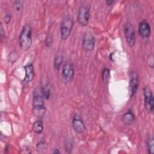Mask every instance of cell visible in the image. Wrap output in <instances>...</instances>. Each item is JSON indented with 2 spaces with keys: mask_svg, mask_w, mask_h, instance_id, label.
<instances>
[{
  "mask_svg": "<svg viewBox=\"0 0 154 154\" xmlns=\"http://www.w3.org/2000/svg\"><path fill=\"white\" fill-rule=\"evenodd\" d=\"M64 147H65V150L66 151V152L71 153L72 149H73V144H72V142L69 140H68V141L67 140V141L65 143Z\"/></svg>",
  "mask_w": 154,
  "mask_h": 154,
  "instance_id": "44dd1931",
  "label": "cell"
},
{
  "mask_svg": "<svg viewBox=\"0 0 154 154\" xmlns=\"http://www.w3.org/2000/svg\"><path fill=\"white\" fill-rule=\"evenodd\" d=\"M125 37L128 46L132 48L135 44V34L134 26L129 22H126L123 28Z\"/></svg>",
  "mask_w": 154,
  "mask_h": 154,
  "instance_id": "5b68a950",
  "label": "cell"
},
{
  "mask_svg": "<svg viewBox=\"0 0 154 154\" xmlns=\"http://www.w3.org/2000/svg\"><path fill=\"white\" fill-rule=\"evenodd\" d=\"M14 57L17 58V57H18L17 54H16V52H11V54L9 55V58H8L9 61H10V62H11V63L15 62V60H14V59L13 58Z\"/></svg>",
  "mask_w": 154,
  "mask_h": 154,
  "instance_id": "7402d4cb",
  "label": "cell"
},
{
  "mask_svg": "<svg viewBox=\"0 0 154 154\" xmlns=\"http://www.w3.org/2000/svg\"><path fill=\"white\" fill-rule=\"evenodd\" d=\"M37 151L39 153H45L48 149V145L45 141H40L37 144Z\"/></svg>",
  "mask_w": 154,
  "mask_h": 154,
  "instance_id": "d6986e66",
  "label": "cell"
},
{
  "mask_svg": "<svg viewBox=\"0 0 154 154\" xmlns=\"http://www.w3.org/2000/svg\"><path fill=\"white\" fill-rule=\"evenodd\" d=\"M13 8L18 13H21L23 11V6L22 2L20 1H15L13 4Z\"/></svg>",
  "mask_w": 154,
  "mask_h": 154,
  "instance_id": "ffe728a7",
  "label": "cell"
},
{
  "mask_svg": "<svg viewBox=\"0 0 154 154\" xmlns=\"http://www.w3.org/2000/svg\"><path fill=\"white\" fill-rule=\"evenodd\" d=\"M149 63H148L149 66L152 68H153V55L152 54H151L150 55H149Z\"/></svg>",
  "mask_w": 154,
  "mask_h": 154,
  "instance_id": "cb8c5ba5",
  "label": "cell"
},
{
  "mask_svg": "<svg viewBox=\"0 0 154 154\" xmlns=\"http://www.w3.org/2000/svg\"><path fill=\"white\" fill-rule=\"evenodd\" d=\"M32 131L37 134H40L43 131V123L40 119L36 120L32 125Z\"/></svg>",
  "mask_w": 154,
  "mask_h": 154,
  "instance_id": "5bb4252c",
  "label": "cell"
},
{
  "mask_svg": "<svg viewBox=\"0 0 154 154\" xmlns=\"http://www.w3.org/2000/svg\"><path fill=\"white\" fill-rule=\"evenodd\" d=\"M32 112L38 118L43 117L46 112L43 97L42 95L37 93L36 91L34 92L33 96Z\"/></svg>",
  "mask_w": 154,
  "mask_h": 154,
  "instance_id": "7a4b0ae2",
  "label": "cell"
},
{
  "mask_svg": "<svg viewBox=\"0 0 154 154\" xmlns=\"http://www.w3.org/2000/svg\"><path fill=\"white\" fill-rule=\"evenodd\" d=\"M143 96L144 104L146 109L148 112L152 113L154 107V99L152 91L149 87L146 86L143 88Z\"/></svg>",
  "mask_w": 154,
  "mask_h": 154,
  "instance_id": "277c9868",
  "label": "cell"
},
{
  "mask_svg": "<svg viewBox=\"0 0 154 154\" xmlns=\"http://www.w3.org/2000/svg\"><path fill=\"white\" fill-rule=\"evenodd\" d=\"M139 85L138 77L135 72H131L130 75V79L129 84V94L132 97L137 92Z\"/></svg>",
  "mask_w": 154,
  "mask_h": 154,
  "instance_id": "9c48e42d",
  "label": "cell"
},
{
  "mask_svg": "<svg viewBox=\"0 0 154 154\" xmlns=\"http://www.w3.org/2000/svg\"><path fill=\"white\" fill-rule=\"evenodd\" d=\"M72 126L73 130L78 134H82L85 130V125L82 120L78 116H74L72 119Z\"/></svg>",
  "mask_w": 154,
  "mask_h": 154,
  "instance_id": "8fae6325",
  "label": "cell"
},
{
  "mask_svg": "<svg viewBox=\"0 0 154 154\" xmlns=\"http://www.w3.org/2000/svg\"><path fill=\"white\" fill-rule=\"evenodd\" d=\"M114 1H112V0H108V1H106V5L108 6H110V5H111L114 3Z\"/></svg>",
  "mask_w": 154,
  "mask_h": 154,
  "instance_id": "d4e9b609",
  "label": "cell"
},
{
  "mask_svg": "<svg viewBox=\"0 0 154 154\" xmlns=\"http://www.w3.org/2000/svg\"><path fill=\"white\" fill-rule=\"evenodd\" d=\"M135 119V115L131 109L128 110L123 115V117H122L123 123L127 126L131 125L134 122Z\"/></svg>",
  "mask_w": 154,
  "mask_h": 154,
  "instance_id": "4fadbf2b",
  "label": "cell"
},
{
  "mask_svg": "<svg viewBox=\"0 0 154 154\" xmlns=\"http://www.w3.org/2000/svg\"><path fill=\"white\" fill-rule=\"evenodd\" d=\"M19 45L23 51H28L31 48L32 40V27L28 24L26 23L23 26L19 37Z\"/></svg>",
  "mask_w": 154,
  "mask_h": 154,
  "instance_id": "6da1fadb",
  "label": "cell"
},
{
  "mask_svg": "<svg viewBox=\"0 0 154 154\" xmlns=\"http://www.w3.org/2000/svg\"><path fill=\"white\" fill-rule=\"evenodd\" d=\"M52 153H57V154H58V153H60V151L58 149H55L54 150V151H52Z\"/></svg>",
  "mask_w": 154,
  "mask_h": 154,
  "instance_id": "484cf974",
  "label": "cell"
},
{
  "mask_svg": "<svg viewBox=\"0 0 154 154\" xmlns=\"http://www.w3.org/2000/svg\"><path fill=\"white\" fill-rule=\"evenodd\" d=\"M73 26V19L70 16L64 17L61 23L60 32L62 40H66L70 36Z\"/></svg>",
  "mask_w": 154,
  "mask_h": 154,
  "instance_id": "3957f363",
  "label": "cell"
},
{
  "mask_svg": "<svg viewBox=\"0 0 154 154\" xmlns=\"http://www.w3.org/2000/svg\"><path fill=\"white\" fill-rule=\"evenodd\" d=\"M90 16V8L85 5L80 6L77 14V20L78 23L82 26H87L89 22Z\"/></svg>",
  "mask_w": 154,
  "mask_h": 154,
  "instance_id": "8992f818",
  "label": "cell"
},
{
  "mask_svg": "<svg viewBox=\"0 0 154 154\" xmlns=\"http://www.w3.org/2000/svg\"><path fill=\"white\" fill-rule=\"evenodd\" d=\"M110 79V71L107 67H104L102 71V79L105 84H106Z\"/></svg>",
  "mask_w": 154,
  "mask_h": 154,
  "instance_id": "ac0fdd59",
  "label": "cell"
},
{
  "mask_svg": "<svg viewBox=\"0 0 154 154\" xmlns=\"http://www.w3.org/2000/svg\"><path fill=\"white\" fill-rule=\"evenodd\" d=\"M41 93L43 98L49 99L51 96V85L49 82L44 84L41 88Z\"/></svg>",
  "mask_w": 154,
  "mask_h": 154,
  "instance_id": "9a60e30c",
  "label": "cell"
},
{
  "mask_svg": "<svg viewBox=\"0 0 154 154\" xmlns=\"http://www.w3.org/2000/svg\"><path fill=\"white\" fill-rule=\"evenodd\" d=\"M147 150L148 153L153 154L154 153V140L153 136H149L147 140Z\"/></svg>",
  "mask_w": 154,
  "mask_h": 154,
  "instance_id": "e0dca14e",
  "label": "cell"
},
{
  "mask_svg": "<svg viewBox=\"0 0 154 154\" xmlns=\"http://www.w3.org/2000/svg\"><path fill=\"white\" fill-rule=\"evenodd\" d=\"M10 20H11L10 14H6L4 16V21L5 23V24H8L10 22Z\"/></svg>",
  "mask_w": 154,
  "mask_h": 154,
  "instance_id": "603a6c76",
  "label": "cell"
},
{
  "mask_svg": "<svg viewBox=\"0 0 154 154\" xmlns=\"http://www.w3.org/2000/svg\"><path fill=\"white\" fill-rule=\"evenodd\" d=\"M74 73L75 69L73 64L70 61L66 63L63 66L61 72V75L63 80L67 82L71 81L74 76Z\"/></svg>",
  "mask_w": 154,
  "mask_h": 154,
  "instance_id": "52a82bcc",
  "label": "cell"
},
{
  "mask_svg": "<svg viewBox=\"0 0 154 154\" xmlns=\"http://www.w3.org/2000/svg\"><path fill=\"white\" fill-rule=\"evenodd\" d=\"M23 68L25 71V76L23 80V82L27 84L32 81L34 78V69L32 63L24 66Z\"/></svg>",
  "mask_w": 154,
  "mask_h": 154,
  "instance_id": "7c38bea8",
  "label": "cell"
},
{
  "mask_svg": "<svg viewBox=\"0 0 154 154\" xmlns=\"http://www.w3.org/2000/svg\"><path fill=\"white\" fill-rule=\"evenodd\" d=\"M63 61V55L61 54H57L54 60V69L56 70H58L60 69L61 66L62 65Z\"/></svg>",
  "mask_w": 154,
  "mask_h": 154,
  "instance_id": "2e32d148",
  "label": "cell"
},
{
  "mask_svg": "<svg viewBox=\"0 0 154 154\" xmlns=\"http://www.w3.org/2000/svg\"><path fill=\"white\" fill-rule=\"evenodd\" d=\"M138 34L143 38H147L151 33L150 25L146 20H143L138 24Z\"/></svg>",
  "mask_w": 154,
  "mask_h": 154,
  "instance_id": "30bf717a",
  "label": "cell"
},
{
  "mask_svg": "<svg viewBox=\"0 0 154 154\" xmlns=\"http://www.w3.org/2000/svg\"><path fill=\"white\" fill-rule=\"evenodd\" d=\"M82 46L85 52L92 51L95 46V38L91 33H85L82 38Z\"/></svg>",
  "mask_w": 154,
  "mask_h": 154,
  "instance_id": "ba28073f",
  "label": "cell"
}]
</instances>
